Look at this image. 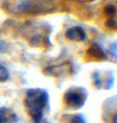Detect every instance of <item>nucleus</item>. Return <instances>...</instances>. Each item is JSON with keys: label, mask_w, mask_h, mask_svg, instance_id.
<instances>
[{"label": "nucleus", "mask_w": 117, "mask_h": 123, "mask_svg": "<svg viewBox=\"0 0 117 123\" xmlns=\"http://www.w3.org/2000/svg\"><path fill=\"white\" fill-rule=\"evenodd\" d=\"M9 79V74L8 70L2 65L0 64V82H5Z\"/></svg>", "instance_id": "nucleus-3"}, {"label": "nucleus", "mask_w": 117, "mask_h": 123, "mask_svg": "<svg viewBox=\"0 0 117 123\" xmlns=\"http://www.w3.org/2000/svg\"><path fill=\"white\" fill-rule=\"evenodd\" d=\"M47 102V94L41 89H30L24 100L26 110L34 121L38 122L42 117V111Z\"/></svg>", "instance_id": "nucleus-1"}, {"label": "nucleus", "mask_w": 117, "mask_h": 123, "mask_svg": "<svg viewBox=\"0 0 117 123\" xmlns=\"http://www.w3.org/2000/svg\"><path fill=\"white\" fill-rule=\"evenodd\" d=\"M83 1H87V0H83Z\"/></svg>", "instance_id": "nucleus-4"}, {"label": "nucleus", "mask_w": 117, "mask_h": 123, "mask_svg": "<svg viewBox=\"0 0 117 123\" xmlns=\"http://www.w3.org/2000/svg\"><path fill=\"white\" fill-rule=\"evenodd\" d=\"M18 121V116L12 113L10 109L3 107L0 109V123H16Z\"/></svg>", "instance_id": "nucleus-2"}]
</instances>
